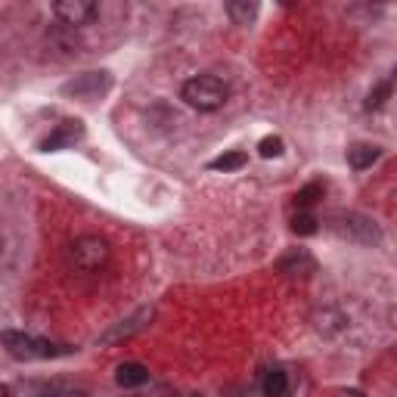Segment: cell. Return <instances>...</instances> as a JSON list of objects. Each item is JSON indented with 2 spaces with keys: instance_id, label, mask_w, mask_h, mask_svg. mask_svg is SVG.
<instances>
[{
  "instance_id": "obj_11",
  "label": "cell",
  "mask_w": 397,
  "mask_h": 397,
  "mask_svg": "<svg viewBox=\"0 0 397 397\" xmlns=\"http://www.w3.org/2000/svg\"><path fill=\"white\" fill-rule=\"evenodd\" d=\"M379 156H382L379 146H373V143H354L348 149V165L354 171H363V168H369L373 162H379Z\"/></svg>"
},
{
  "instance_id": "obj_1",
  "label": "cell",
  "mask_w": 397,
  "mask_h": 397,
  "mask_svg": "<svg viewBox=\"0 0 397 397\" xmlns=\"http://www.w3.org/2000/svg\"><path fill=\"white\" fill-rule=\"evenodd\" d=\"M181 97L187 106L198 109V112H214V109H221L223 102H227L230 91L221 78H214V75H198V78H190L187 84H183Z\"/></svg>"
},
{
  "instance_id": "obj_6",
  "label": "cell",
  "mask_w": 397,
  "mask_h": 397,
  "mask_svg": "<svg viewBox=\"0 0 397 397\" xmlns=\"http://www.w3.org/2000/svg\"><path fill=\"white\" fill-rule=\"evenodd\" d=\"M109 87H112V75L109 72H84L75 81H68V84L62 87V93L75 97V100H100Z\"/></svg>"
},
{
  "instance_id": "obj_12",
  "label": "cell",
  "mask_w": 397,
  "mask_h": 397,
  "mask_svg": "<svg viewBox=\"0 0 397 397\" xmlns=\"http://www.w3.org/2000/svg\"><path fill=\"white\" fill-rule=\"evenodd\" d=\"M323 196H326V183H320V181L307 183V187H301L295 193V208L298 211H311Z\"/></svg>"
},
{
  "instance_id": "obj_3",
  "label": "cell",
  "mask_w": 397,
  "mask_h": 397,
  "mask_svg": "<svg viewBox=\"0 0 397 397\" xmlns=\"http://www.w3.org/2000/svg\"><path fill=\"white\" fill-rule=\"evenodd\" d=\"M329 230L338 233L342 239L357 242V246H379L382 242V230L376 227V221H369V217H363V214H354V211H348V214H344V211L342 214H332Z\"/></svg>"
},
{
  "instance_id": "obj_2",
  "label": "cell",
  "mask_w": 397,
  "mask_h": 397,
  "mask_svg": "<svg viewBox=\"0 0 397 397\" xmlns=\"http://www.w3.org/2000/svg\"><path fill=\"white\" fill-rule=\"evenodd\" d=\"M0 342L16 360H47V357L72 354V348H66V344L44 342V338L25 335V332H0Z\"/></svg>"
},
{
  "instance_id": "obj_16",
  "label": "cell",
  "mask_w": 397,
  "mask_h": 397,
  "mask_svg": "<svg viewBox=\"0 0 397 397\" xmlns=\"http://www.w3.org/2000/svg\"><path fill=\"white\" fill-rule=\"evenodd\" d=\"M320 230V221L311 214V211H298L295 217H292V233L298 236H313Z\"/></svg>"
},
{
  "instance_id": "obj_4",
  "label": "cell",
  "mask_w": 397,
  "mask_h": 397,
  "mask_svg": "<svg viewBox=\"0 0 397 397\" xmlns=\"http://www.w3.org/2000/svg\"><path fill=\"white\" fill-rule=\"evenodd\" d=\"M72 267L81 273H97L109 264V242L100 239V236H81V239L72 242Z\"/></svg>"
},
{
  "instance_id": "obj_19",
  "label": "cell",
  "mask_w": 397,
  "mask_h": 397,
  "mask_svg": "<svg viewBox=\"0 0 397 397\" xmlns=\"http://www.w3.org/2000/svg\"><path fill=\"white\" fill-rule=\"evenodd\" d=\"M0 397H10V388L6 385H0Z\"/></svg>"
},
{
  "instance_id": "obj_18",
  "label": "cell",
  "mask_w": 397,
  "mask_h": 397,
  "mask_svg": "<svg viewBox=\"0 0 397 397\" xmlns=\"http://www.w3.org/2000/svg\"><path fill=\"white\" fill-rule=\"evenodd\" d=\"M258 152H261L264 158L283 156V140H279V137H264V140H261V146H258Z\"/></svg>"
},
{
  "instance_id": "obj_14",
  "label": "cell",
  "mask_w": 397,
  "mask_h": 397,
  "mask_svg": "<svg viewBox=\"0 0 397 397\" xmlns=\"http://www.w3.org/2000/svg\"><path fill=\"white\" fill-rule=\"evenodd\" d=\"M264 394L267 397H289V379L283 369H270L264 379Z\"/></svg>"
},
{
  "instance_id": "obj_8",
  "label": "cell",
  "mask_w": 397,
  "mask_h": 397,
  "mask_svg": "<svg viewBox=\"0 0 397 397\" xmlns=\"http://www.w3.org/2000/svg\"><path fill=\"white\" fill-rule=\"evenodd\" d=\"M277 270L286 273V277H301V279H307V277H313V273H317V261H313L311 252H304V248H295V252H289V255H283V258H279Z\"/></svg>"
},
{
  "instance_id": "obj_5",
  "label": "cell",
  "mask_w": 397,
  "mask_h": 397,
  "mask_svg": "<svg viewBox=\"0 0 397 397\" xmlns=\"http://www.w3.org/2000/svg\"><path fill=\"white\" fill-rule=\"evenodd\" d=\"M152 320H156V307H137L131 317L118 320L109 332H102L100 344H124V342H131L133 335H140V332L149 329Z\"/></svg>"
},
{
  "instance_id": "obj_13",
  "label": "cell",
  "mask_w": 397,
  "mask_h": 397,
  "mask_svg": "<svg viewBox=\"0 0 397 397\" xmlns=\"http://www.w3.org/2000/svg\"><path fill=\"white\" fill-rule=\"evenodd\" d=\"M246 162H248V156L246 152H239V149H233V152H223V156H217L214 162H211V171H239V168H246Z\"/></svg>"
},
{
  "instance_id": "obj_15",
  "label": "cell",
  "mask_w": 397,
  "mask_h": 397,
  "mask_svg": "<svg viewBox=\"0 0 397 397\" xmlns=\"http://www.w3.org/2000/svg\"><path fill=\"white\" fill-rule=\"evenodd\" d=\"M258 12V3H248V0H230L227 3V16L239 25H248V19H255Z\"/></svg>"
},
{
  "instance_id": "obj_17",
  "label": "cell",
  "mask_w": 397,
  "mask_h": 397,
  "mask_svg": "<svg viewBox=\"0 0 397 397\" xmlns=\"http://www.w3.org/2000/svg\"><path fill=\"white\" fill-rule=\"evenodd\" d=\"M388 97H391V81H379V84L369 91V97H367V102H363V106L373 112V109H382V106H385Z\"/></svg>"
},
{
  "instance_id": "obj_7",
  "label": "cell",
  "mask_w": 397,
  "mask_h": 397,
  "mask_svg": "<svg viewBox=\"0 0 397 397\" xmlns=\"http://www.w3.org/2000/svg\"><path fill=\"white\" fill-rule=\"evenodd\" d=\"M53 16L59 19L62 25L78 28V25H87L97 19V3H93V0H56Z\"/></svg>"
},
{
  "instance_id": "obj_20",
  "label": "cell",
  "mask_w": 397,
  "mask_h": 397,
  "mask_svg": "<svg viewBox=\"0 0 397 397\" xmlns=\"http://www.w3.org/2000/svg\"><path fill=\"white\" fill-rule=\"evenodd\" d=\"M47 397H53V394H47Z\"/></svg>"
},
{
  "instance_id": "obj_9",
  "label": "cell",
  "mask_w": 397,
  "mask_h": 397,
  "mask_svg": "<svg viewBox=\"0 0 397 397\" xmlns=\"http://www.w3.org/2000/svg\"><path fill=\"white\" fill-rule=\"evenodd\" d=\"M81 137H84V124H81V121H62V124L56 127V131L41 143V149H44V152L68 149V146H75Z\"/></svg>"
},
{
  "instance_id": "obj_10",
  "label": "cell",
  "mask_w": 397,
  "mask_h": 397,
  "mask_svg": "<svg viewBox=\"0 0 397 397\" xmlns=\"http://www.w3.org/2000/svg\"><path fill=\"white\" fill-rule=\"evenodd\" d=\"M115 382H118L121 388H140L149 382V369H146L143 363H121V367L115 369Z\"/></svg>"
}]
</instances>
